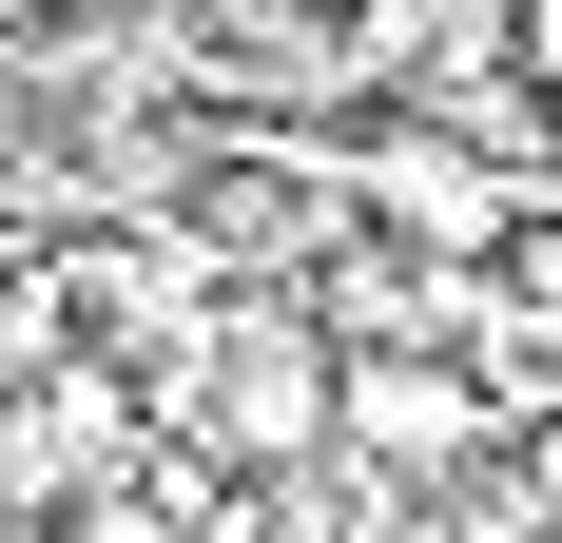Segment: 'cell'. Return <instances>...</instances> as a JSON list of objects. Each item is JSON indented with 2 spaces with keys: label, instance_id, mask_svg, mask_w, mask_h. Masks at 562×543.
Returning a JSON list of instances; mask_svg holds the SVG:
<instances>
[{
  "label": "cell",
  "instance_id": "cell-1",
  "mask_svg": "<svg viewBox=\"0 0 562 543\" xmlns=\"http://www.w3.org/2000/svg\"><path fill=\"white\" fill-rule=\"evenodd\" d=\"M330 446H369V466H447V446H465V388L427 369V350H330Z\"/></svg>",
  "mask_w": 562,
  "mask_h": 543
},
{
  "label": "cell",
  "instance_id": "cell-2",
  "mask_svg": "<svg viewBox=\"0 0 562 543\" xmlns=\"http://www.w3.org/2000/svg\"><path fill=\"white\" fill-rule=\"evenodd\" d=\"M214 428L233 446H330V330H233L214 350Z\"/></svg>",
  "mask_w": 562,
  "mask_h": 543
},
{
  "label": "cell",
  "instance_id": "cell-3",
  "mask_svg": "<svg viewBox=\"0 0 562 543\" xmlns=\"http://www.w3.org/2000/svg\"><path fill=\"white\" fill-rule=\"evenodd\" d=\"M369 195H389V214H427V233H447V253H465V233H485V175H465V156H389V175H369Z\"/></svg>",
  "mask_w": 562,
  "mask_h": 543
}]
</instances>
